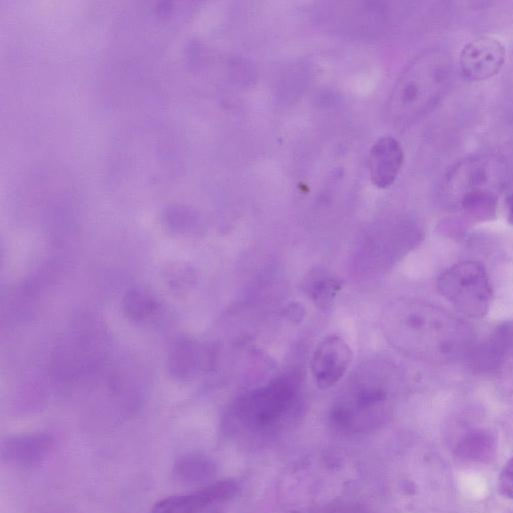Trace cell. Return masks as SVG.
Returning a JSON list of instances; mask_svg holds the SVG:
<instances>
[{
  "mask_svg": "<svg viewBox=\"0 0 513 513\" xmlns=\"http://www.w3.org/2000/svg\"><path fill=\"white\" fill-rule=\"evenodd\" d=\"M381 330L402 355L435 365L467 357L474 341L465 322L442 308L411 298H398L384 307Z\"/></svg>",
  "mask_w": 513,
  "mask_h": 513,
  "instance_id": "obj_1",
  "label": "cell"
},
{
  "mask_svg": "<svg viewBox=\"0 0 513 513\" xmlns=\"http://www.w3.org/2000/svg\"><path fill=\"white\" fill-rule=\"evenodd\" d=\"M453 67L448 55L439 50L424 52L404 70L388 103L390 122L408 128L430 113L446 95Z\"/></svg>",
  "mask_w": 513,
  "mask_h": 513,
  "instance_id": "obj_2",
  "label": "cell"
},
{
  "mask_svg": "<svg viewBox=\"0 0 513 513\" xmlns=\"http://www.w3.org/2000/svg\"><path fill=\"white\" fill-rule=\"evenodd\" d=\"M300 378L284 374L235 401L228 412V429L264 430L281 425L293 416L300 404Z\"/></svg>",
  "mask_w": 513,
  "mask_h": 513,
  "instance_id": "obj_3",
  "label": "cell"
},
{
  "mask_svg": "<svg viewBox=\"0 0 513 513\" xmlns=\"http://www.w3.org/2000/svg\"><path fill=\"white\" fill-rule=\"evenodd\" d=\"M440 294L461 314L484 317L492 302V288L485 268L475 261H463L446 270L438 280Z\"/></svg>",
  "mask_w": 513,
  "mask_h": 513,
  "instance_id": "obj_4",
  "label": "cell"
},
{
  "mask_svg": "<svg viewBox=\"0 0 513 513\" xmlns=\"http://www.w3.org/2000/svg\"><path fill=\"white\" fill-rule=\"evenodd\" d=\"M334 408V421L345 427L373 425L388 411L389 393L384 381L376 377H361Z\"/></svg>",
  "mask_w": 513,
  "mask_h": 513,
  "instance_id": "obj_5",
  "label": "cell"
},
{
  "mask_svg": "<svg viewBox=\"0 0 513 513\" xmlns=\"http://www.w3.org/2000/svg\"><path fill=\"white\" fill-rule=\"evenodd\" d=\"M505 180V168L492 157H475L456 165L446 177V193L456 201L479 191H498Z\"/></svg>",
  "mask_w": 513,
  "mask_h": 513,
  "instance_id": "obj_6",
  "label": "cell"
},
{
  "mask_svg": "<svg viewBox=\"0 0 513 513\" xmlns=\"http://www.w3.org/2000/svg\"><path fill=\"white\" fill-rule=\"evenodd\" d=\"M418 233L406 225H393L370 236L360 252L359 261L372 270L389 268L417 243Z\"/></svg>",
  "mask_w": 513,
  "mask_h": 513,
  "instance_id": "obj_7",
  "label": "cell"
},
{
  "mask_svg": "<svg viewBox=\"0 0 513 513\" xmlns=\"http://www.w3.org/2000/svg\"><path fill=\"white\" fill-rule=\"evenodd\" d=\"M505 59L506 50L499 40L480 37L470 41L461 50L459 70L467 81H487L500 72Z\"/></svg>",
  "mask_w": 513,
  "mask_h": 513,
  "instance_id": "obj_8",
  "label": "cell"
},
{
  "mask_svg": "<svg viewBox=\"0 0 513 513\" xmlns=\"http://www.w3.org/2000/svg\"><path fill=\"white\" fill-rule=\"evenodd\" d=\"M351 348L341 337L331 335L323 339L316 347L311 372L320 389L335 386L345 375L352 362Z\"/></svg>",
  "mask_w": 513,
  "mask_h": 513,
  "instance_id": "obj_9",
  "label": "cell"
},
{
  "mask_svg": "<svg viewBox=\"0 0 513 513\" xmlns=\"http://www.w3.org/2000/svg\"><path fill=\"white\" fill-rule=\"evenodd\" d=\"M236 492V483L216 482L190 494L165 498L155 504L152 513H200L213 504L230 499Z\"/></svg>",
  "mask_w": 513,
  "mask_h": 513,
  "instance_id": "obj_10",
  "label": "cell"
},
{
  "mask_svg": "<svg viewBox=\"0 0 513 513\" xmlns=\"http://www.w3.org/2000/svg\"><path fill=\"white\" fill-rule=\"evenodd\" d=\"M512 345L513 327L501 325L481 343L473 345L467 356L469 365L477 372H494L503 365Z\"/></svg>",
  "mask_w": 513,
  "mask_h": 513,
  "instance_id": "obj_11",
  "label": "cell"
},
{
  "mask_svg": "<svg viewBox=\"0 0 513 513\" xmlns=\"http://www.w3.org/2000/svg\"><path fill=\"white\" fill-rule=\"evenodd\" d=\"M404 163L401 145L392 137L376 141L370 151L369 170L372 183L380 188L390 187L397 179Z\"/></svg>",
  "mask_w": 513,
  "mask_h": 513,
  "instance_id": "obj_12",
  "label": "cell"
},
{
  "mask_svg": "<svg viewBox=\"0 0 513 513\" xmlns=\"http://www.w3.org/2000/svg\"><path fill=\"white\" fill-rule=\"evenodd\" d=\"M54 439L43 433L23 434L9 437L0 446V453L8 463L18 466H34L50 454Z\"/></svg>",
  "mask_w": 513,
  "mask_h": 513,
  "instance_id": "obj_13",
  "label": "cell"
},
{
  "mask_svg": "<svg viewBox=\"0 0 513 513\" xmlns=\"http://www.w3.org/2000/svg\"><path fill=\"white\" fill-rule=\"evenodd\" d=\"M215 472L214 464L199 454H186L179 458L173 469L176 480L184 484H200L209 480Z\"/></svg>",
  "mask_w": 513,
  "mask_h": 513,
  "instance_id": "obj_14",
  "label": "cell"
},
{
  "mask_svg": "<svg viewBox=\"0 0 513 513\" xmlns=\"http://www.w3.org/2000/svg\"><path fill=\"white\" fill-rule=\"evenodd\" d=\"M200 348L192 340H183L176 344L170 357L171 372L176 377L187 379L197 372L200 363Z\"/></svg>",
  "mask_w": 513,
  "mask_h": 513,
  "instance_id": "obj_15",
  "label": "cell"
},
{
  "mask_svg": "<svg viewBox=\"0 0 513 513\" xmlns=\"http://www.w3.org/2000/svg\"><path fill=\"white\" fill-rule=\"evenodd\" d=\"M495 193L493 191L469 193L460 197L457 202L462 211L471 219L489 221L495 216L497 209Z\"/></svg>",
  "mask_w": 513,
  "mask_h": 513,
  "instance_id": "obj_16",
  "label": "cell"
},
{
  "mask_svg": "<svg viewBox=\"0 0 513 513\" xmlns=\"http://www.w3.org/2000/svg\"><path fill=\"white\" fill-rule=\"evenodd\" d=\"M494 451V439L484 431H473L460 441L457 447L459 458L467 461L487 460Z\"/></svg>",
  "mask_w": 513,
  "mask_h": 513,
  "instance_id": "obj_17",
  "label": "cell"
},
{
  "mask_svg": "<svg viewBox=\"0 0 513 513\" xmlns=\"http://www.w3.org/2000/svg\"><path fill=\"white\" fill-rule=\"evenodd\" d=\"M341 290V283L328 275L316 273L309 277L306 292L311 300L321 309H327Z\"/></svg>",
  "mask_w": 513,
  "mask_h": 513,
  "instance_id": "obj_18",
  "label": "cell"
},
{
  "mask_svg": "<svg viewBox=\"0 0 513 513\" xmlns=\"http://www.w3.org/2000/svg\"><path fill=\"white\" fill-rule=\"evenodd\" d=\"M158 309L154 296L142 289L130 291L124 299V310L127 316L136 322L152 317Z\"/></svg>",
  "mask_w": 513,
  "mask_h": 513,
  "instance_id": "obj_19",
  "label": "cell"
},
{
  "mask_svg": "<svg viewBox=\"0 0 513 513\" xmlns=\"http://www.w3.org/2000/svg\"><path fill=\"white\" fill-rule=\"evenodd\" d=\"M498 488L503 496L513 499V457L506 462L499 475Z\"/></svg>",
  "mask_w": 513,
  "mask_h": 513,
  "instance_id": "obj_20",
  "label": "cell"
},
{
  "mask_svg": "<svg viewBox=\"0 0 513 513\" xmlns=\"http://www.w3.org/2000/svg\"><path fill=\"white\" fill-rule=\"evenodd\" d=\"M505 210L508 222L513 225V193L508 195L505 200Z\"/></svg>",
  "mask_w": 513,
  "mask_h": 513,
  "instance_id": "obj_21",
  "label": "cell"
}]
</instances>
